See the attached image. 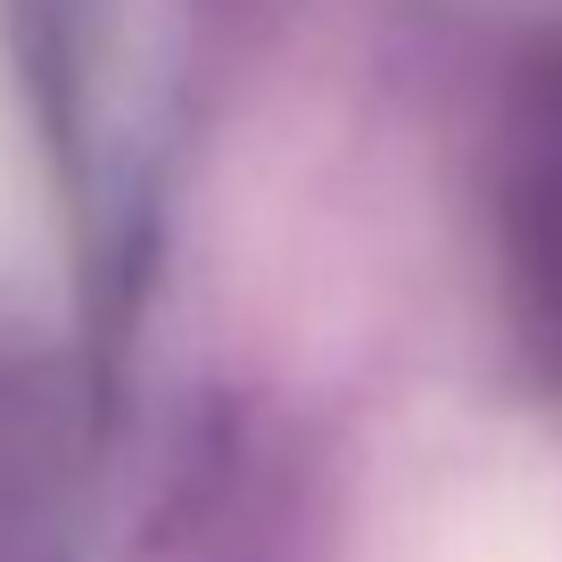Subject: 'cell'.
I'll use <instances>...</instances> for the list:
<instances>
[{
  "label": "cell",
  "mask_w": 562,
  "mask_h": 562,
  "mask_svg": "<svg viewBox=\"0 0 562 562\" xmlns=\"http://www.w3.org/2000/svg\"><path fill=\"white\" fill-rule=\"evenodd\" d=\"M546 215H554V281H562V182H554V207Z\"/></svg>",
  "instance_id": "1"
}]
</instances>
